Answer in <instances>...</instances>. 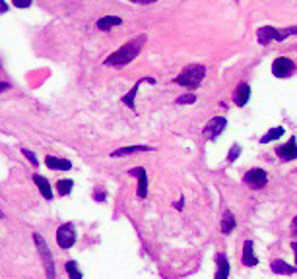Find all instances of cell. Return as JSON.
I'll list each match as a JSON object with an SVG mask.
<instances>
[{
  "label": "cell",
  "instance_id": "1",
  "mask_svg": "<svg viewBox=\"0 0 297 279\" xmlns=\"http://www.w3.org/2000/svg\"><path fill=\"white\" fill-rule=\"evenodd\" d=\"M144 45H146V35H138L136 39L128 41L126 45H122L121 49H117L115 53L109 54L107 58H105V64L113 68H121L130 64L136 56L142 53Z\"/></svg>",
  "mask_w": 297,
  "mask_h": 279
},
{
  "label": "cell",
  "instance_id": "25",
  "mask_svg": "<svg viewBox=\"0 0 297 279\" xmlns=\"http://www.w3.org/2000/svg\"><path fill=\"white\" fill-rule=\"evenodd\" d=\"M239 153H241V146H239V144H233L230 149V153H228V161H235L239 157Z\"/></svg>",
  "mask_w": 297,
  "mask_h": 279
},
{
  "label": "cell",
  "instance_id": "15",
  "mask_svg": "<svg viewBox=\"0 0 297 279\" xmlns=\"http://www.w3.org/2000/svg\"><path fill=\"white\" fill-rule=\"evenodd\" d=\"M45 165L49 167V169H53V171H70L72 169V163L68 159H58V157H54V155H49L47 159H45Z\"/></svg>",
  "mask_w": 297,
  "mask_h": 279
},
{
  "label": "cell",
  "instance_id": "32",
  "mask_svg": "<svg viewBox=\"0 0 297 279\" xmlns=\"http://www.w3.org/2000/svg\"><path fill=\"white\" fill-rule=\"evenodd\" d=\"M291 231H293V235H297V217L293 219V223H291Z\"/></svg>",
  "mask_w": 297,
  "mask_h": 279
},
{
  "label": "cell",
  "instance_id": "33",
  "mask_svg": "<svg viewBox=\"0 0 297 279\" xmlns=\"http://www.w3.org/2000/svg\"><path fill=\"white\" fill-rule=\"evenodd\" d=\"M291 248H293V252H295V264H297V242H291Z\"/></svg>",
  "mask_w": 297,
  "mask_h": 279
},
{
  "label": "cell",
  "instance_id": "29",
  "mask_svg": "<svg viewBox=\"0 0 297 279\" xmlns=\"http://www.w3.org/2000/svg\"><path fill=\"white\" fill-rule=\"evenodd\" d=\"M8 12V4L4 0H0V14H6Z\"/></svg>",
  "mask_w": 297,
  "mask_h": 279
},
{
  "label": "cell",
  "instance_id": "22",
  "mask_svg": "<svg viewBox=\"0 0 297 279\" xmlns=\"http://www.w3.org/2000/svg\"><path fill=\"white\" fill-rule=\"evenodd\" d=\"M72 188H74V180H70V178H62V180L56 182V192H58V196H68V194L72 192Z\"/></svg>",
  "mask_w": 297,
  "mask_h": 279
},
{
  "label": "cell",
  "instance_id": "4",
  "mask_svg": "<svg viewBox=\"0 0 297 279\" xmlns=\"http://www.w3.org/2000/svg\"><path fill=\"white\" fill-rule=\"evenodd\" d=\"M33 240H35V246H37V252H39L41 260L45 264V271H47V279H56L54 275V260L53 254H51V248L47 244V240L41 237L39 233H33Z\"/></svg>",
  "mask_w": 297,
  "mask_h": 279
},
{
  "label": "cell",
  "instance_id": "30",
  "mask_svg": "<svg viewBox=\"0 0 297 279\" xmlns=\"http://www.w3.org/2000/svg\"><path fill=\"white\" fill-rule=\"evenodd\" d=\"M130 2H134V4H154L158 0H130Z\"/></svg>",
  "mask_w": 297,
  "mask_h": 279
},
{
  "label": "cell",
  "instance_id": "7",
  "mask_svg": "<svg viewBox=\"0 0 297 279\" xmlns=\"http://www.w3.org/2000/svg\"><path fill=\"white\" fill-rule=\"evenodd\" d=\"M226 126H228V120L224 119V117H214V119L208 120V124L204 126L202 130V136L206 140H210V142H214L219 134L226 130Z\"/></svg>",
  "mask_w": 297,
  "mask_h": 279
},
{
  "label": "cell",
  "instance_id": "16",
  "mask_svg": "<svg viewBox=\"0 0 297 279\" xmlns=\"http://www.w3.org/2000/svg\"><path fill=\"white\" fill-rule=\"evenodd\" d=\"M243 264L249 267L257 266L258 260L255 256V248H253V240H245L243 244Z\"/></svg>",
  "mask_w": 297,
  "mask_h": 279
},
{
  "label": "cell",
  "instance_id": "19",
  "mask_svg": "<svg viewBox=\"0 0 297 279\" xmlns=\"http://www.w3.org/2000/svg\"><path fill=\"white\" fill-rule=\"evenodd\" d=\"M122 20L121 18H117V16H105V18H99L97 20V27L101 29V31H111L115 26H121Z\"/></svg>",
  "mask_w": 297,
  "mask_h": 279
},
{
  "label": "cell",
  "instance_id": "31",
  "mask_svg": "<svg viewBox=\"0 0 297 279\" xmlns=\"http://www.w3.org/2000/svg\"><path fill=\"white\" fill-rule=\"evenodd\" d=\"M8 87H10V85H8V83H4V81H0V93H2V91H6V89H8Z\"/></svg>",
  "mask_w": 297,
  "mask_h": 279
},
{
  "label": "cell",
  "instance_id": "20",
  "mask_svg": "<svg viewBox=\"0 0 297 279\" xmlns=\"http://www.w3.org/2000/svg\"><path fill=\"white\" fill-rule=\"evenodd\" d=\"M284 132L285 130L282 128V126H274V128H270L268 132L260 138V144H270V142H274V140H280V138L284 136Z\"/></svg>",
  "mask_w": 297,
  "mask_h": 279
},
{
  "label": "cell",
  "instance_id": "12",
  "mask_svg": "<svg viewBox=\"0 0 297 279\" xmlns=\"http://www.w3.org/2000/svg\"><path fill=\"white\" fill-rule=\"evenodd\" d=\"M249 99H251V85L241 81L233 91V103L237 107H245L249 103Z\"/></svg>",
  "mask_w": 297,
  "mask_h": 279
},
{
  "label": "cell",
  "instance_id": "26",
  "mask_svg": "<svg viewBox=\"0 0 297 279\" xmlns=\"http://www.w3.org/2000/svg\"><path fill=\"white\" fill-rule=\"evenodd\" d=\"M22 153L26 155L27 159L31 161V165H33V167H39V159L35 157V153H33V151H29V149H22Z\"/></svg>",
  "mask_w": 297,
  "mask_h": 279
},
{
  "label": "cell",
  "instance_id": "9",
  "mask_svg": "<svg viewBox=\"0 0 297 279\" xmlns=\"http://www.w3.org/2000/svg\"><path fill=\"white\" fill-rule=\"evenodd\" d=\"M128 173L138 178V196L146 198L148 196V173H146V169L144 167H134Z\"/></svg>",
  "mask_w": 297,
  "mask_h": 279
},
{
  "label": "cell",
  "instance_id": "11",
  "mask_svg": "<svg viewBox=\"0 0 297 279\" xmlns=\"http://www.w3.org/2000/svg\"><path fill=\"white\" fill-rule=\"evenodd\" d=\"M276 153H278L284 161L297 159V140L295 138H291L289 142H285V144H282V146H278Z\"/></svg>",
  "mask_w": 297,
  "mask_h": 279
},
{
  "label": "cell",
  "instance_id": "27",
  "mask_svg": "<svg viewBox=\"0 0 297 279\" xmlns=\"http://www.w3.org/2000/svg\"><path fill=\"white\" fill-rule=\"evenodd\" d=\"M12 4L16 8H29L31 6V0H12Z\"/></svg>",
  "mask_w": 297,
  "mask_h": 279
},
{
  "label": "cell",
  "instance_id": "23",
  "mask_svg": "<svg viewBox=\"0 0 297 279\" xmlns=\"http://www.w3.org/2000/svg\"><path fill=\"white\" fill-rule=\"evenodd\" d=\"M64 267H66V273L70 275V279H82V271L78 269V264L74 260H68Z\"/></svg>",
  "mask_w": 297,
  "mask_h": 279
},
{
  "label": "cell",
  "instance_id": "10",
  "mask_svg": "<svg viewBox=\"0 0 297 279\" xmlns=\"http://www.w3.org/2000/svg\"><path fill=\"white\" fill-rule=\"evenodd\" d=\"M142 83H156V80H154V78H150V76H146V78H142V80H138V81L134 83V85H132V89H130V91L126 93V95H124V97L121 99L122 103L128 107V109H132V111H136L134 97H136V93H138V89H140V85H142Z\"/></svg>",
  "mask_w": 297,
  "mask_h": 279
},
{
  "label": "cell",
  "instance_id": "24",
  "mask_svg": "<svg viewBox=\"0 0 297 279\" xmlns=\"http://www.w3.org/2000/svg\"><path fill=\"white\" fill-rule=\"evenodd\" d=\"M190 103H196V95L194 93H185V95L177 97V105H190Z\"/></svg>",
  "mask_w": 297,
  "mask_h": 279
},
{
  "label": "cell",
  "instance_id": "28",
  "mask_svg": "<svg viewBox=\"0 0 297 279\" xmlns=\"http://www.w3.org/2000/svg\"><path fill=\"white\" fill-rule=\"evenodd\" d=\"M95 200H97V202H103V200H105V196H107V194H105V192H103V190H95Z\"/></svg>",
  "mask_w": 297,
  "mask_h": 279
},
{
  "label": "cell",
  "instance_id": "13",
  "mask_svg": "<svg viewBox=\"0 0 297 279\" xmlns=\"http://www.w3.org/2000/svg\"><path fill=\"white\" fill-rule=\"evenodd\" d=\"M33 182L37 184V190L41 192V196L45 200H53V188L49 184V180H47V176H43V174H33Z\"/></svg>",
  "mask_w": 297,
  "mask_h": 279
},
{
  "label": "cell",
  "instance_id": "21",
  "mask_svg": "<svg viewBox=\"0 0 297 279\" xmlns=\"http://www.w3.org/2000/svg\"><path fill=\"white\" fill-rule=\"evenodd\" d=\"M235 217H233V213L231 212H226L224 213V219H221V233L224 235H230L231 231L235 229Z\"/></svg>",
  "mask_w": 297,
  "mask_h": 279
},
{
  "label": "cell",
  "instance_id": "2",
  "mask_svg": "<svg viewBox=\"0 0 297 279\" xmlns=\"http://www.w3.org/2000/svg\"><path fill=\"white\" fill-rule=\"evenodd\" d=\"M206 78V68L202 64H189L183 68V72L175 78L177 85H183L187 89H196Z\"/></svg>",
  "mask_w": 297,
  "mask_h": 279
},
{
  "label": "cell",
  "instance_id": "3",
  "mask_svg": "<svg viewBox=\"0 0 297 279\" xmlns=\"http://www.w3.org/2000/svg\"><path fill=\"white\" fill-rule=\"evenodd\" d=\"M291 35H297V26L291 27H284V29H276L272 26H264V27H258L257 31V39L262 47L270 45L272 41H284Z\"/></svg>",
  "mask_w": 297,
  "mask_h": 279
},
{
  "label": "cell",
  "instance_id": "14",
  "mask_svg": "<svg viewBox=\"0 0 297 279\" xmlns=\"http://www.w3.org/2000/svg\"><path fill=\"white\" fill-rule=\"evenodd\" d=\"M140 151H154V147L150 146H126L119 147L111 153V157H126V155H132V153H140Z\"/></svg>",
  "mask_w": 297,
  "mask_h": 279
},
{
  "label": "cell",
  "instance_id": "6",
  "mask_svg": "<svg viewBox=\"0 0 297 279\" xmlns=\"http://www.w3.org/2000/svg\"><path fill=\"white\" fill-rule=\"evenodd\" d=\"M295 72V66H293V60L287 58V56H278L274 62H272V74L280 80H285L289 78L291 74Z\"/></svg>",
  "mask_w": 297,
  "mask_h": 279
},
{
  "label": "cell",
  "instance_id": "5",
  "mask_svg": "<svg viewBox=\"0 0 297 279\" xmlns=\"http://www.w3.org/2000/svg\"><path fill=\"white\" fill-rule=\"evenodd\" d=\"M56 242H58V246L62 250L72 248L74 242H76V227L72 225V223H64V225L58 227L56 229Z\"/></svg>",
  "mask_w": 297,
  "mask_h": 279
},
{
  "label": "cell",
  "instance_id": "18",
  "mask_svg": "<svg viewBox=\"0 0 297 279\" xmlns=\"http://www.w3.org/2000/svg\"><path fill=\"white\" fill-rule=\"evenodd\" d=\"M270 269L274 271V273H280V275H291V273H295L297 271V267L285 264L284 260H274Z\"/></svg>",
  "mask_w": 297,
  "mask_h": 279
},
{
  "label": "cell",
  "instance_id": "8",
  "mask_svg": "<svg viewBox=\"0 0 297 279\" xmlns=\"http://www.w3.org/2000/svg\"><path fill=\"white\" fill-rule=\"evenodd\" d=\"M243 180L249 188L258 190V188L266 186V182H268V174H266V171H262V169H251V171L245 173Z\"/></svg>",
  "mask_w": 297,
  "mask_h": 279
},
{
  "label": "cell",
  "instance_id": "17",
  "mask_svg": "<svg viewBox=\"0 0 297 279\" xmlns=\"http://www.w3.org/2000/svg\"><path fill=\"white\" fill-rule=\"evenodd\" d=\"M216 262H217L216 279H228L230 277V262H228V258H226L224 254H217Z\"/></svg>",
  "mask_w": 297,
  "mask_h": 279
}]
</instances>
